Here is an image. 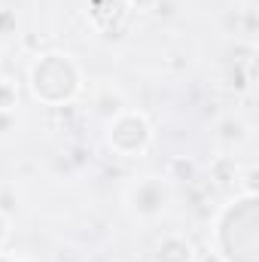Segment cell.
<instances>
[{
    "mask_svg": "<svg viewBox=\"0 0 259 262\" xmlns=\"http://www.w3.org/2000/svg\"><path fill=\"white\" fill-rule=\"evenodd\" d=\"M235 3H253V0H235Z\"/></svg>",
    "mask_w": 259,
    "mask_h": 262,
    "instance_id": "8fae6325",
    "label": "cell"
},
{
    "mask_svg": "<svg viewBox=\"0 0 259 262\" xmlns=\"http://www.w3.org/2000/svg\"><path fill=\"white\" fill-rule=\"evenodd\" d=\"M28 79H31L34 98H40L43 104H64L79 89L76 64L67 55H58V52L37 55V61L28 70Z\"/></svg>",
    "mask_w": 259,
    "mask_h": 262,
    "instance_id": "6da1fadb",
    "label": "cell"
},
{
    "mask_svg": "<svg viewBox=\"0 0 259 262\" xmlns=\"http://www.w3.org/2000/svg\"><path fill=\"white\" fill-rule=\"evenodd\" d=\"M18 107V85L12 79H0V113H15Z\"/></svg>",
    "mask_w": 259,
    "mask_h": 262,
    "instance_id": "52a82bcc",
    "label": "cell"
},
{
    "mask_svg": "<svg viewBox=\"0 0 259 262\" xmlns=\"http://www.w3.org/2000/svg\"><path fill=\"white\" fill-rule=\"evenodd\" d=\"M213 137H217V143H223V146H238V143L247 140V122H244L241 116L229 113V116H223V119L217 122Z\"/></svg>",
    "mask_w": 259,
    "mask_h": 262,
    "instance_id": "5b68a950",
    "label": "cell"
},
{
    "mask_svg": "<svg viewBox=\"0 0 259 262\" xmlns=\"http://www.w3.org/2000/svg\"><path fill=\"white\" fill-rule=\"evenodd\" d=\"M195 244L186 235H165L153 250V262H195Z\"/></svg>",
    "mask_w": 259,
    "mask_h": 262,
    "instance_id": "277c9868",
    "label": "cell"
},
{
    "mask_svg": "<svg viewBox=\"0 0 259 262\" xmlns=\"http://www.w3.org/2000/svg\"><path fill=\"white\" fill-rule=\"evenodd\" d=\"M12 34H15V12L0 9V37H12Z\"/></svg>",
    "mask_w": 259,
    "mask_h": 262,
    "instance_id": "ba28073f",
    "label": "cell"
},
{
    "mask_svg": "<svg viewBox=\"0 0 259 262\" xmlns=\"http://www.w3.org/2000/svg\"><path fill=\"white\" fill-rule=\"evenodd\" d=\"M6 235H9V220L0 213V241H6Z\"/></svg>",
    "mask_w": 259,
    "mask_h": 262,
    "instance_id": "30bf717a",
    "label": "cell"
},
{
    "mask_svg": "<svg viewBox=\"0 0 259 262\" xmlns=\"http://www.w3.org/2000/svg\"><path fill=\"white\" fill-rule=\"evenodd\" d=\"M238 162L235 159H229V156H220L217 162H213V180H220V183H229V180H238Z\"/></svg>",
    "mask_w": 259,
    "mask_h": 262,
    "instance_id": "8992f818",
    "label": "cell"
},
{
    "mask_svg": "<svg viewBox=\"0 0 259 262\" xmlns=\"http://www.w3.org/2000/svg\"><path fill=\"white\" fill-rule=\"evenodd\" d=\"M171 198V189H168V177H143L137 186H131L128 192V207L134 210V216L140 220H153L165 210Z\"/></svg>",
    "mask_w": 259,
    "mask_h": 262,
    "instance_id": "3957f363",
    "label": "cell"
},
{
    "mask_svg": "<svg viewBox=\"0 0 259 262\" xmlns=\"http://www.w3.org/2000/svg\"><path fill=\"white\" fill-rule=\"evenodd\" d=\"M15 128H18L15 113H0V134H12Z\"/></svg>",
    "mask_w": 259,
    "mask_h": 262,
    "instance_id": "9c48e42d",
    "label": "cell"
},
{
    "mask_svg": "<svg viewBox=\"0 0 259 262\" xmlns=\"http://www.w3.org/2000/svg\"><path fill=\"white\" fill-rule=\"evenodd\" d=\"M107 140L110 146L125 156V159H134V156H143L153 143V125L149 119L140 113V110H119L110 125H107Z\"/></svg>",
    "mask_w": 259,
    "mask_h": 262,
    "instance_id": "7a4b0ae2",
    "label": "cell"
}]
</instances>
